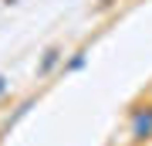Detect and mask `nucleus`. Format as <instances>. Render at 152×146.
<instances>
[{
    "mask_svg": "<svg viewBox=\"0 0 152 146\" xmlns=\"http://www.w3.org/2000/svg\"><path fill=\"white\" fill-rule=\"evenodd\" d=\"M129 129H132V139H135V143H145V139H152V105H145V109H135V112H132Z\"/></svg>",
    "mask_w": 152,
    "mask_h": 146,
    "instance_id": "nucleus-1",
    "label": "nucleus"
},
{
    "mask_svg": "<svg viewBox=\"0 0 152 146\" xmlns=\"http://www.w3.org/2000/svg\"><path fill=\"white\" fill-rule=\"evenodd\" d=\"M4 88H7V78H0V92H4Z\"/></svg>",
    "mask_w": 152,
    "mask_h": 146,
    "instance_id": "nucleus-3",
    "label": "nucleus"
},
{
    "mask_svg": "<svg viewBox=\"0 0 152 146\" xmlns=\"http://www.w3.org/2000/svg\"><path fill=\"white\" fill-rule=\"evenodd\" d=\"M58 58H61V48H51L48 54H44V61L37 65V75H41V78H44V75H51V68L58 65Z\"/></svg>",
    "mask_w": 152,
    "mask_h": 146,
    "instance_id": "nucleus-2",
    "label": "nucleus"
}]
</instances>
